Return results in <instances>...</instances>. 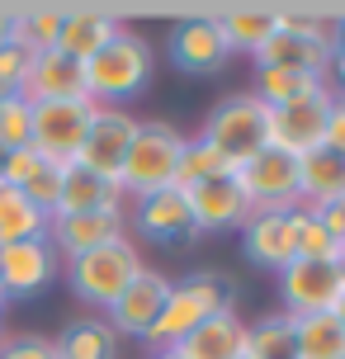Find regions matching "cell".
<instances>
[{"label": "cell", "mask_w": 345, "mask_h": 359, "mask_svg": "<svg viewBox=\"0 0 345 359\" xmlns=\"http://www.w3.org/2000/svg\"><path fill=\"white\" fill-rule=\"evenodd\" d=\"M232 307H236L232 279L222 269H194V274H184V279L170 284L165 307L156 312V322L147 331V345L151 350H175L194 326H203L208 317H218V312H232Z\"/></svg>", "instance_id": "cell-1"}, {"label": "cell", "mask_w": 345, "mask_h": 359, "mask_svg": "<svg viewBox=\"0 0 345 359\" xmlns=\"http://www.w3.org/2000/svg\"><path fill=\"white\" fill-rule=\"evenodd\" d=\"M151 67H156L151 43H147L137 29L123 24V29L86 62V90H90L95 104H119L123 109V100H133V95H142V90L151 86Z\"/></svg>", "instance_id": "cell-2"}, {"label": "cell", "mask_w": 345, "mask_h": 359, "mask_svg": "<svg viewBox=\"0 0 345 359\" xmlns=\"http://www.w3.org/2000/svg\"><path fill=\"white\" fill-rule=\"evenodd\" d=\"M184 137L175 123L165 118H147L137 128V137L128 147V161L119 170V189L123 198H147L156 189H170L175 184V165H180V151H184Z\"/></svg>", "instance_id": "cell-3"}, {"label": "cell", "mask_w": 345, "mask_h": 359, "mask_svg": "<svg viewBox=\"0 0 345 359\" xmlns=\"http://www.w3.org/2000/svg\"><path fill=\"white\" fill-rule=\"evenodd\" d=\"M67 284H72V293L81 298V303L100 307V312H109L119 298H123V288L142 274V251L128 241V236H119V241H109V246H100V251H86L76 255V260H67Z\"/></svg>", "instance_id": "cell-4"}, {"label": "cell", "mask_w": 345, "mask_h": 359, "mask_svg": "<svg viewBox=\"0 0 345 359\" xmlns=\"http://www.w3.org/2000/svg\"><path fill=\"white\" fill-rule=\"evenodd\" d=\"M199 142H208L213 151H222L232 165L251 161L255 151L270 147V104L255 100L251 90L241 95H227L222 104H213V114L203 118Z\"/></svg>", "instance_id": "cell-5"}, {"label": "cell", "mask_w": 345, "mask_h": 359, "mask_svg": "<svg viewBox=\"0 0 345 359\" xmlns=\"http://www.w3.org/2000/svg\"><path fill=\"white\" fill-rule=\"evenodd\" d=\"M236 184L251 203V213H293V208H303V198H298V156L279 151V147H265L251 161L236 165Z\"/></svg>", "instance_id": "cell-6"}, {"label": "cell", "mask_w": 345, "mask_h": 359, "mask_svg": "<svg viewBox=\"0 0 345 359\" xmlns=\"http://www.w3.org/2000/svg\"><path fill=\"white\" fill-rule=\"evenodd\" d=\"M345 293L341 260H289L279 269V298L289 317H317L331 312Z\"/></svg>", "instance_id": "cell-7"}, {"label": "cell", "mask_w": 345, "mask_h": 359, "mask_svg": "<svg viewBox=\"0 0 345 359\" xmlns=\"http://www.w3.org/2000/svg\"><path fill=\"white\" fill-rule=\"evenodd\" d=\"M95 100H48L34 104V151L53 165H76V151L86 142Z\"/></svg>", "instance_id": "cell-8"}, {"label": "cell", "mask_w": 345, "mask_h": 359, "mask_svg": "<svg viewBox=\"0 0 345 359\" xmlns=\"http://www.w3.org/2000/svg\"><path fill=\"white\" fill-rule=\"evenodd\" d=\"M137 128H142V118H133L128 109L95 104L90 128H86V142H81V151H76V165H86V170H95V175H104V180H119V170H123V161H128V147H133V137H137Z\"/></svg>", "instance_id": "cell-9"}, {"label": "cell", "mask_w": 345, "mask_h": 359, "mask_svg": "<svg viewBox=\"0 0 345 359\" xmlns=\"http://www.w3.org/2000/svg\"><path fill=\"white\" fill-rule=\"evenodd\" d=\"M128 236V213L123 208H100V213H53L48 222V246L62 255V265L86 251H100Z\"/></svg>", "instance_id": "cell-10"}, {"label": "cell", "mask_w": 345, "mask_h": 359, "mask_svg": "<svg viewBox=\"0 0 345 359\" xmlns=\"http://www.w3.org/2000/svg\"><path fill=\"white\" fill-rule=\"evenodd\" d=\"M57 274H62V255L48 246V236L0 246V293H5V303L10 298H38Z\"/></svg>", "instance_id": "cell-11"}, {"label": "cell", "mask_w": 345, "mask_h": 359, "mask_svg": "<svg viewBox=\"0 0 345 359\" xmlns=\"http://www.w3.org/2000/svg\"><path fill=\"white\" fill-rule=\"evenodd\" d=\"M165 53L170 62L189 76H213L222 72L232 53H227V43H222V29H218V15H194V19H180L175 29H170V43H165Z\"/></svg>", "instance_id": "cell-12"}, {"label": "cell", "mask_w": 345, "mask_h": 359, "mask_svg": "<svg viewBox=\"0 0 345 359\" xmlns=\"http://www.w3.org/2000/svg\"><path fill=\"white\" fill-rule=\"evenodd\" d=\"M331 90L312 95L303 104H284L270 109V147L289 151V156H308L322 147V133H327V114H331Z\"/></svg>", "instance_id": "cell-13"}, {"label": "cell", "mask_w": 345, "mask_h": 359, "mask_svg": "<svg viewBox=\"0 0 345 359\" xmlns=\"http://www.w3.org/2000/svg\"><path fill=\"white\" fill-rule=\"evenodd\" d=\"M165 293H170V279L156 274V269H142V274L123 288V298L104 312V322L114 326L119 341H123V336L147 341V331H151V322H156V312L165 307Z\"/></svg>", "instance_id": "cell-14"}, {"label": "cell", "mask_w": 345, "mask_h": 359, "mask_svg": "<svg viewBox=\"0 0 345 359\" xmlns=\"http://www.w3.org/2000/svg\"><path fill=\"white\" fill-rule=\"evenodd\" d=\"M184 198H189V217H194L199 236L203 232H232V227H241L251 217V203H246L241 184H236V170L184 189Z\"/></svg>", "instance_id": "cell-15"}, {"label": "cell", "mask_w": 345, "mask_h": 359, "mask_svg": "<svg viewBox=\"0 0 345 359\" xmlns=\"http://www.w3.org/2000/svg\"><path fill=\"white\" fill-rule=\"evenodd\" d=\"M133 227L147 241H161V246H170V241H194L199 236L194 217H189V198L175 184L170 189H156V194H147V198H133Z\"/></svg>", "instance_id": "cell-16"}, {"label": "cell", "mask_w": 345, "mask_h": 359, "mask_svg": "<svg viewBox=\"0 0 345 359\" xmlns=\"http://www.w3.org/2000/svg\"><path fill=\"white\" fill-rule=\"evenodd\" d=\"M241 246L255 265L279 269L298 260V208L293 213H251L241 222Z\"/></svg>", "instance_id": "cell-17"}, {"label": "cell", "mask_w": 345, "mask_h": 359, "mask_svg": "<svg viewBox=\"0 0 345 359\" xmlns=\"http://www.w3.org/2000/svg\"><path fill=\"white\" fill-rule=\"evenodd\" d=\"M24 100L29 104H48V100H90L86 90V67L62 53H38L24 76Z\"/></svg>", "instance_id": "cell-18"}, {"label": "cell", "mask_w": 345, "mask_h": 359, "mask_svg": "<svg viewBox=\"0 0 345 359\" xmlns=\"http://www.w3.org/2000/svg\"><path fill=\"white\" fill-rule=\"evenodd\" d=\"M175 355L180 359H241L246 355V322H241V312H218V317H208L203 326H194L180 345H175Z\"/></svg>", "instance_id": "cell-19"}, {"label": "cell", "mask_w": 345, "mask_h": 359, "mask_svg": "<svg viewBox=\"0 0 345 359\" xmlns=\"http://www.w3.org/2000/svg\"><path fill=\"white\" fill-rule=\"evenodd\" d=\"M123 24L109 15V10H90V5H81V10H67L62 15V34H57V53L72 57V62H90L114 34H119Z\"/></svg>", "instance_id": "cell-20"}, {"label": "cell", "mask_w": 345, "mask_h": 359, "mask_svg": "<svg viewBox=\"0 0 345 359\" xmlns=\"http://www.w3.org/2000/svg\"><path fill=\"white\" fill-rule=\"evenodd\" d=\"M100 208H123L119 180H104L95 170H86V165H67L53 213H100Z\"/></svg>", "instance_id": "cell-21"}, {"label": "cell", "mask_w": 345, "mask_h": 359, "mask_svg": "<svg viewBox=\"0 0 345 359\" xmlns=\"http://www.w3.org/2000/svg\"><path fill=\"white\" fill-rule=\"evenodd\" d=\"M218 29H222V43L227 53H241V57H255L274 34H279V10L270 5H236L227 15H218Z\"/></svg>", "instance_id": "cell-22"}, {"label": "cell", "mask_w": 345, "mask_h": 359, "mask_svg": "<svg viewBox=\"0 0 345 359\" xmlns=\"http://www.w3.org/2000/svg\"><path fill=\"white\" fill-rule=\"evenodd\" d=\"M345 194V156L327 151V147H317L308 156H298V198H303V208H322L331 198Z\"/></svg>", "instance_id": "cell-23"}, {"label": "cell", "mask_w": 345, "mask_h": 359, "mask_svg": "<svg viewBox=\"0 0 345 359\" xmlns=\"http://www.w3.org/2000/svg\"><path fill=\"white\" fill-rule=\"evenodd\" d=\"M57 359H119V336L104 317H76L53 336Z\"/></svg>", "instance_id": "cell-24"}, {"label": "cell", "mask_w": 345, "mask_h": 359, "mask_svg": "<svg viewBox=\"0 0 345 359\" xmlns=\"http://www.w3.org/2000/svg\"><path fill=\"white\" fill-rule=\"evenodd\" d=\"M327 62H331V48L308 43V38H293V34H274L270 43L251 57L255 72L274 67V72H322L327 76Z\"/></svg>", "instance_id": "cell-25"}, {"label": "cell", "mask_w": 345, "mask_h": 359, "mask_svg": "<svg viewBox=\"0 0 345 359\" xmlns=\"http://www.w3.org/2000/svg\"><path fill=\"white\" fill-rule=\"evenodd\" d=\"M322 90H331L322 72H274V67H265V72H255L251 95L265 100L270 109H284V104H303V100L322 95Z\"/></svg>", "instance_id": "cell-26"}, {"label": "cell", "mask_w": 345, "mask_h": 359, "mask_svg": "<svg viewBox=\"0 0 345 359\" xmlns=\"http://www.w3.org/2000/svg\"><path fill=\"white\" fill-rule=\"evenodd\" d=\"M48 222H53V213H43L38 203H29L15 184H0V246L43 241L48 236Z\"/></svg>", "instance_id": "cell-27"}, {"label": "cell", "mask_w": 345, "mask_h": 359, "mask_svg": "<svg viewBox=\"0 0 345 359\" xmlns=\"http://www.w3.org/2000/svg\"><path fill=\"white\" fill-rule=\"evenodd\" d=\"M293 350L298 359H345V326L331 312L293 317Z\"/></svg>", "instance_id": "cell-28"}, {"label": "cell", "mask_w": 345, "mask_h": 359, "mask_svg": "<svg viewBox=\"0 0 345 359\" xmlns=\"http://www.w3.org/2000/svg\"><path fill=\"white\" fill-rule=\"evenodd\" d=\"M62 15H67V10H57V5H29V10H15V34H10V43L24 48L29 57L57 53Z\"/></svg>", "instance_id": "cell-29"}, {"label": "cell", "mask_w": 345, "mask_h": 359, "mask_svg": "<svg viewBox=\"0 0 345 359\" xmlns=\"http://www.w3.org/2000/svg\"><path fill=\"white\" fill-rule=\"evenodd\" d=\"M241 359H298L289 312H270V317H260L255 326H246V355Z\"/></svg>", "instance_id": "cell-30"}, {"label": "cell", "mask_w": 345, "mask_h": 359, "mask_svg": "<svg viewBox=\"0 0 345 359\" xmlns=\"http://www.w3.org/2000/svg\"><path fill=\"white\" fill-rule=\"evenodd\" d=\"M236 165L222 156V151H213L208 142H199V137H189L180 151V165H175V189H194V184H203V180H218V175H232Z\"/></svg>", "instance_id": "cell-31"}, {"label": "cell", "mask_w": 345, "mask_h": 359, "mask_svg": "<svg viewBox=\"0 0 345 359\" xmlns=\"http://www.w3.org/2000/svg\"><path fill=\"white\" fill-rule=\"evenodd\" d=\"M0 147L19 151V147H34V104L24 95L0 100Z\"/></svg>", "instance_id": "cell-32"}, {"label": "cell", "mask_w": 345, "mask_h": 359, "mask_svg": "<svg viewBox=\"0 0 345 359\" xmlns=\"http://www.w3.org/2000/svg\"><path fill=\"white\" fill-rule=\"evenodd\" d=\"M279 34L308 38V43H322V48L336 53V24L322 10H279Z\"/></svg>", "instance_id": "cell-33"}, {"label": "cell", "mask_w": 345, "mask_h": 359, "mask_svg": "<svg viewBox=\"0 0 345 359\" xmlns=\"http://www.w3.org/2000/svg\"><path fill=\"white\" fill-rule=\"evenodd\" d=\"M341 246H336V236L308 213V208H298V260H336Z\"/></svg>", "instance_id": "cell-34"}, {"label": "cell", "mask_w": 345, "mask_h": 359, "mask_svg": "<svg viewBox=\"0 0 345 359\" xmlns=\"http://www.w3.org/2000/svg\"><path fill=\"white\" fill-rule=\"evenodd\" d=\"M0 359H57V345L53 336L15 331V336H0Z\"/></svg>", "instance_id": "cell-35"}, {"label": "cell", "mask_w": 345, "mask_h": 359, "mask_svg": "<svg viewBox=\"0 0 345 359\" xmlns=\"http://www.w3.org/2000/svg\"><path fill=\"white\" fill-rule=\"evenodd\" d=\"M43 165V156H38L34 147H19V151H5V184H15V189H24L29 180H34V170Z\"/></svg>", "instance_id": "cell-36"}, {"label": "cell", "mask_w": 345, "mask_h": 359, "mask_svg": "<svg viewBox=\"0 0 345 359\" xmlns=\"http://www.w3.org/2000/svg\"><path fill=\"white\" fill-rule=\"evenodd\" d=\"M322 147H327V151H336V156H345V100H341V95L331 100V114H327V133H322Z\"/></svg>", "instance_id": "cell-37"}, {"label": "cell", "mask_w": 345, "mask_h": 359, "mask_svg": "<svg viewBox=\"0 0 345 359\" xmlns=\"http://www.w3.org/2000/svg\"><path fill=\"white\" fill-rule=\"evenodd\" d=\"M312 217H317V222H322V227L336 236V246L345 241V194L331 198V203H322V208H312Z\"/></svg>", "instance_id": "cell-38"}, {"label": "cell", "mask_w": 345, "mask_h": 359, "mask_svg": "<svg viewBox=\"0 0 345 359\" xmlns=\"http://www.w3.org/2000/svg\"><path fill=\"white\" fill-rule=\"evenodd\" d=\"M10 34H15V10H10V5H0V48L10 43Z\"/></svg>", "instance_id": "cell-39"}, {"label": "cell", "mask_w": 345, "mask_h": 359, "mask_svg": "<svg viewBox=\"0 0 345 359\" xmlns=\"http://www.w3.org/2000/svg\"><path fill=\"white\" fill-rule=\"evenodd\" d=\"M331 317H336V322H341V326H345V293H341V303L331 307Z\"/></svg>", "instance_id": "cell-40"}, {"label": "cell", "mask_w": 345, "mask_h": 359, "mask_svg": "<svg viewBox=\"0 0 345 359\" xmlns=\"http://www.w3.org/2000/svg\"><path fill=\"white\" fill-rule=\"evenodd\" d=\"M336 48H345V19L336 24Z\"/></svg>", "instance_id": "cell-41"}, {"label": "cell", "mask_w": 345, "mask_h": 359, "mask_svg": "<svg viewBox=\"0 0 345 359\" xmlns=\"http://www.w3.org/2000/svg\"><path fill=\"white\" fill-rule=\"evenodd\" d=\"M151 359H180L175 350H151Z\"/></svg>", "instance_id": "cell-42"}, {"label": "cell", "mask_w": 345, "mask_h": 359, "mask_svg": "<svg viewBox=\"0 0 345 359\" xmlns=\"http://www.w3.org/2000/svg\"><path fill=\"white\" fill-rule=\"evenodd\" d=\"M0 184H5V147H0Z\"/></svg>", "instance_id": "cell-43"}, {"label": "cell", "mask_w": 345, "mask_h": 359, "mask_svg": "<svg viewBox=\"0 0 345 359\" xmlns=\"http://www.w3.org/2000/svg\"><path fill=\"white\" fill-rule=\"evenodd\" d=\"M0 336H5V303H0Z\"/></svg>", "instance_id": "cell-44"}, {"label": "cell", "mask_w": 345, "mask_h": 359, "mask_svg": "<svg viewBox=\"0 0 345 359\" xmlns=\"http://www.w3.org/2000/svg\"><path fill=\"white\" fill-rule=\"evenodd\" d=\"M336 260H341V265H345V241H341V255H336Z\"/></svg>", "instance_id": "cell-45"}]
</instances>
